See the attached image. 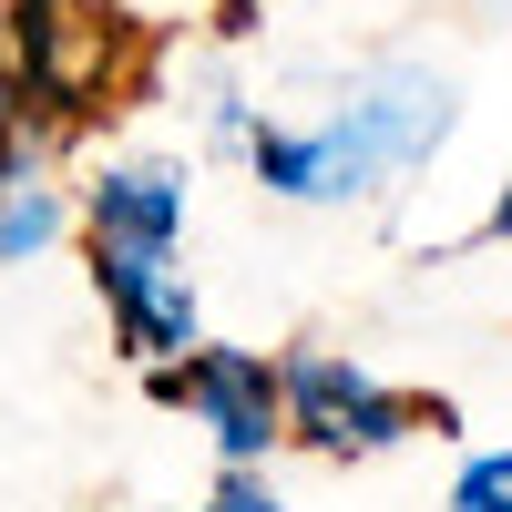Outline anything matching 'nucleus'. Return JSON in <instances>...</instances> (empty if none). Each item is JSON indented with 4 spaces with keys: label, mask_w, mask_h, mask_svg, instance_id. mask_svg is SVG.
Returning <instances> with one entry per match:
<instances>
[{
    "label": "nucleus",
    "mask_w": 512,
    "mask_h": 512,
    "mask_svg": "<svg viewBox=\"0 0 512 512\" xmlns=\"http://www.w3.org/2000/svg\"><path fill=\"white\" fill-rule=\"evenodd\" d=\"M11 21V72H21V103H31V134L62 144V134H93L103 113H123L134 93V21L93 11V0H0Z\"/></svg>",
    "instance_id": "f257e3e1"
},
{
    "label": "nucleus",
    "mask_w": 512,
    "mask_h": 512,
    "mask_svg": "<svg viewBox=\"0 0 512 512\" xmlns=\"http://www.w3.org/2000/svg\"><path fill=\"white\" fill-rule=\"evenodd\" d=\"M144 390L164 410H195V431L216 441L226 472H267L287 451V379H277L267 349H216V338H195L185 359L144 369Z\"/></svg>",
    "instance_id": "f03ea898"
},
{
    "label": "nucleus",
    "mask_w": 512,
    "mask_h": 512,
    "mask_svg": "<svg viewBox=\"0 0 512 512\" xmlns=\"http://www.w3.org/2000/svg\"><path fill=\"white\" fill-rule=\"evenodd\" d=\"M277 379H287V441L318 461H379L420 431V400H400L379 369L338 359V349H287Z\"/></svg>",
    "instance_id": "7ed1b4c3"
},
{
    "label": "nucleus",
    "mask_w": 512,
    "mask_h": 512,
    "mask_svg": "<svg viewBox=\"0 0 512 512\" xmlns=\"http://www.w3.org/2000/svg\"><path fill=\"white\" fill-rule=\"evenodd\" d=\"M93 287H103V318H113V349L134 369H164L205 338L195 308V277L175 267V246H93Z\"/></svg>",
    "instance_id": "20e7f679"
},
{
    "label": "nucleus",
    "mask_w": 512,
    "mask_h": 512,
    "mask_svg": "<svg viewBox=\"0 0 512 512\" xmlns=\"http://www.w3.org/2000/svg\"><path fill=\"white\" fill-rule=\"evenodd\" d=\"M451 72L431 62H369L349 93H338V123H349V144L379 164V175H410V164H431L451 144Z\"/></svg>",
    "instance_id": "39448f33"
},
{
    "label": "nucleus",
    "mask_w": 512,
    "mask_h": 512,
    "mask_svg": "<svg viewBox=\"0 0 512 512\" xmlns=\"http://www.w3.org/2000/svg\"><path fill=\"white\" fill-rule=\"evenodd\" d=\"M246 175L267 185V195H287V205H359V195L390 185V175L349 144V123H338V113H318V123H256Z\"/></svg>",
    "instance_id": "423d86ee"
},
{
    "label": "nucleus",
    "mask_w": 512,
    "mask_h": 512,
    "mask_svg": "<svg viewBox=\"0 0 512 512\" xmlns=\"http://www.w3.org/2000/svg\"><path fill=\"white\" fill-rule=\"evenodd\" d=\"M185 164L164 154H113L82 185V246H185Z\"/></svg>",
    "instance_id": "0eeeda50"
},
{
    "label": "nucleus",
    "mask_w": 512,
    "mask_h": 512,
    "mask_svg": "<svg viewBox=\"0 0 512 512\" xmlns=\"http://www.w3.org/2000/svg\"><path fill=\"white\" fill-rule=\"evenodd\" d=\"M82 205L52 185V175H21V185H0V267H31L41 246H62L72 236Z\"/></svg>",
    "instance_id": "6e6552de"
},
{
    "label": "nucleus",
    "mask_w": 512,
    "mask_h": 512,
    "mask_svg": "<svg viewBox=\"0 0 512 512\" xmlns=\"http://www.w3.org/2000/svg\"><path fill=\"white\" fill-rule=\"evenodd\" d=\"M41 175V134H31V103H21V72H11V21H0V185Z\"/></svg>",
    "instance_id": "1a4fd4ad"
},
{
    "label": "nucleus",
    "mask_w": 512,
    "mask_h": 512,
    "mask_svg": "<svg viewBox=\"0 0 512 512\" xmlns=\"http://www.w3.org/2000/svg\"><path fill=\"white\" fill-rule=\"evenodd\" d=\"M451 512H512V451H472L451 472Z\"/></svg>",
    "instance_id": "9d476101"
},
{
    "label": "nucleus",
    "mask_w": 512,
    "mask_h": 512,
    "mask_svg": "<svg viewBox=\"0 0 512 512\" xmlns=\"http://www.w3.org/2000/svg\"><path fill=\"white\" fill-rule=\"evenodd\" d=\"M205 134H216L226 154H246V144H256V103L236 93V82H216V93H205Z\"/></svg>",
    "instance_id": "9b49d317"
},
{
    "label": "nucleus",
    "mask_w": 512,
    "mask_h": 512,
    "mask_svg": "<svg viewBox=\"0 0 512 512\" xmlns=\"http://www.w3.org/2000/svg\"><path fill=\"white\" fill-rule=\"evenodd\" d=\"M195 512H287V502L267 492V472H226V482H216V492H205Z\"/></svg>",
    "instance_id": "f8f14e48"
},
{
    "label": "nucleus",
    "mask_w": 512,
    "mask_h": 512,
    "mask_svg": "<svg viewBox=\"0 0 512 512\" xmlns=\"http://www.w3.org/2000/svg\"><path fill=\"white\" fill-rule=\"evenodd\" d=\"M216 31H226V41H246V31H256V0H216Z\"/></svg>",
    "instance_id": "ddd939ff"
},
{
    "label": "nucleus",
    "mask_w": 512,
    "mask_h": 512,
    "mask_svg": "<svg viewBox=\"0 0 512 512\" xmlns=\"http://www.w3.org/2000/svg\"><path fill=\"white\" fill-rule=\"evenodd\" d=\"M482 236H492V246H512V185L492 195V216H482Z\"/></svg>",
    "instance_id": "4468645a"
}]
</instances>
